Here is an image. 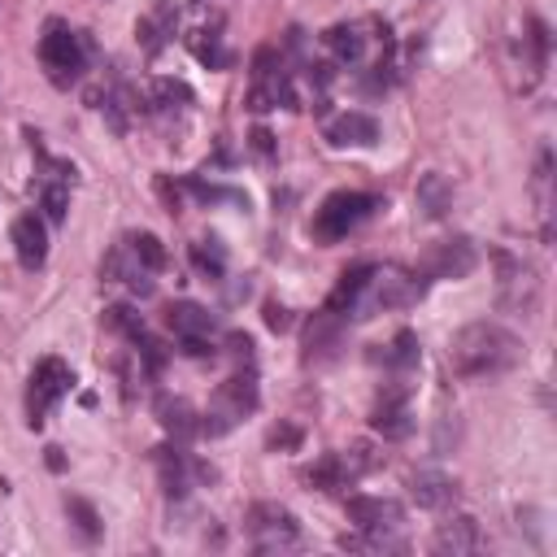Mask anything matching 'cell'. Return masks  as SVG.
Masks as SVG:
<instances>
[{
  "label": "cell",
  "instance_id": "6da1fadb",
  "mask_svg": "<svg viewBox=\"0 0 557 557\" xmlns=\"http://www.w3.org/2000/svg\"><path fill=\"white\" fill-rule=\"evenodd\" d=\"M422 292H426L422 270H405L392 261H383V265L361 261L339 274V283L326 300V313H335L339 322H366L383 309H405V305L422 300Z\"/></svg>",
  "mask_w": 557,
  "mask_h": 557
},
{
  "label": "cell",
  "instance_id": "7a4b0ae2",
  "mask_svg": "<svg viewBox=\"0 0 557 557\" xmlns=\"http://www.w3.org/2000/svg\"><path fill=\"white\" fill-rule=\"evenodd\" d=\"M527 357L522 339L500 322H470L448 339V366L457 379H500Z\"/></svg>",
  "mask_w": 557,
  "mask_h": 557
},
{
  "label": "cell",
  "instance_id": "3957f363",
  "mask_svg": "<svg viewBox=\"0 0 557 557\" xmlns=\"http://www.w3.org/2000/svg\"><path fill=\"white\" fill-rule=\"evenodd\" d=\"M161 270H165V248H161V239L148 235V231L122 235V239L109 248L104 265H100V274H104L109 283H117V287H126V292H135V296H152Z\"/></svg>",
  "mask_w": 557,
  "mask_h": 557
},
{
  "label": "cell",
  "instance_id": "277c9868",
  "mask_svg": "<svg viewBox=\"0 0 557 557\" xmlns=\"http://www.w3.org/2000/svg\"><path fill=\"white\" fill-rule=\"evenodd\" d=\"M87 57H91V44L83 30H74L70 22H48L44 35H39V61H44V74L52 87H70L87 74Z\"/></svg>",
  "mask_w": 557,
  "mask_h": 557
},
{
  "label": "cell",
  "instance_id": "5b68a950",
  "mask_svg": "<svg viewBox=\"0 0 557 557\" xmlns=\"http://www.w3.org/2000/svg\"><path fill=\"white\" fill-rule=\"evenodd\" d=\"M379 209H383V196H374V191H331L318 205L309 231L318 244H335V239H348L357 226H366Z\"/></svg>",
  "mask_w": 557,
  "mask_h": 557
},
{
  "label": "cell",
  "instance_id": "8992f818",
  "mask_svg": "<svg viewBox=\"0 0 557 557\" xmlns=\"http://www.w3.org/2000/svg\"><path fill=\"white\" fill-rule=\"evenodd\" d=\"M248 109L265 113V109H300V91L296 78L283 61L278 48H257L252 57V83H248Z\"/></svg>",
  "mask_w": 557,
  "mask_h": 557
},
{
  "label": "cell",
  "instance_id": "52a82bcc",
  "mask_svg": "<svg viewBox=\"0 0 557 557\" xmlns=\"http://www.w3.org/2000/svg\"><path fill=\"white\" fill-rule=\"evenodd\" d=\"M257 409V374H252V366L244 361L218 392H213V400H209V409L200 413V435H226L244 413H252Z\"/></svg>",
  "mask_w": 557,
  "mask_h": 557
},
{
  "label": "cell",
  "instance_id": "ba28073f",
  "mask_svg": "<svg viewBox=\"0 0 557 557\" xmlns=\"http://www.w3.org/2000/svg\"><path fill=\"white\" fill-rule=\"evenodd\" d=\"M74 387V370L61 361V357H44V361H35V370H30V379H26V426H44L48 422V413L57 409V400L65 396Z\"/></svg>",
  "mask_w": 557,
  "mask_h": 557
},
{
  "label": "cell",
  "instance_id": "9c48e42d",
  "mask_svg": "<svg viewBox=\"0 0 557 557\" xmlns=\"http://www.w3.org/2000/svg\"><path fill=\"white\" fill-rule=\"evenodd\" d=\"M244 531H248V544H252V553H292L296 544H300V527H296V518L283 509V505H274V500H257L252 509H248V518H244Z\"/></svg>",
  "mask_w": 557,
  "mask_h": 557
},
{
  "label": "cell",
  "instance_id": "30bf717a",
  "mask_svg": "<svg viewBox=\"0 0 557 557\" xmlns=\"http://www.w3.org/2000/svg\"><path fill=\"white\" fill-rule=\"evenodd\" d=\"M165 326H170V335L178 339V348L187 357H205V352L218 348V318L196 300H174L165 309Z\"/></svg>",
  "mask_w": 557,
  "mask_h": 557
},
{
  "label": "cell",
  "instance_id": "8fae6325",
  "mask_svg": "<svg viewBox=\"0 0 557 557\" xmlns=\"http://www.w3.org/2000/svg\"><path fill=\"white\" fill-rule=\"evenodd\" d=\"M496 300L513 313H531L540 305V278L535 265L513 257V252H496Z\"/></svg>",
  "mask_w": 557,
  "mask_h": 557
},
{
  "label": "cell",
  "instance_id": "7c38bea8",
  "mask_svg": "<svg viewBox=\"0 0 557 557\" xmlns=\"http://www.w3.org/2000/svg\"><path fill=\"white\" fill-rule=\"evenodd\" d=\"M370 466H374V457H370V448H366V444L335 448V453H326L318 466H309V470H305V483H313L318 492H339V487H352Z\"/></svg>",
  "mask_w": 557,
  "mask_h": 557
},
{
  "label": "cell",
  "instance_id": "4fadbf2b",
  "mask_svg": "<svg viewBox=\"0 0 557 557\" xmlns=\"http://www.w3.org/2000/svg\"><path fill=\"white\" fill-rule=\"evenodd\" d=\"M157 474H161V487L165 496H187L196 483L213 479V470L205 461H196L187 448H157Z\"/></svg>",
  "mask_w": 557,
  "mask_h": 557
},
{
  "label": "cell",
  "instance_id": "5bb4252c",
  "mask_svg": "<svg viewBox=\"0 0 557 557\" xmlns=\"http://www.w3.org/2000/svg\"><path fill=\"white\" fill-rule=\"evenodd\" d=\"M348 518L361 531H383V535H405V509L392 496H348Z\"/></svg>",
  "mask_w": 557,
  "mask_h": 557
},
{
  "label": "cell",
  "instance_id": "9a60e30c",
  "mask_svg": "<svg viewBox=\"0 0 557 557\" xmlns=\"http://www.w3.org/2000/svg\"><path fill=\"white\" fill-rule=\"evenodd\" d=\"M474 261H479L474 244L457 235V239H444V244H435V248L426 252L422 278H466V274L474 270Z\"/></svg>",
  "mask_w": 557,
  "mask_h": 557
},
{
  "label": "cell",
  "instance_id": "2e32d148",
  "mask_svg": "<svg viewBox=\"0 0 557 557\" xmlns=\"http://www.w3.org/2000/svg\"><path fill=\"white\" fill-rule=\"evenodd\" d=\"M322 135H326L335 148H374V144H379V122H374L370 113H361V109H344V113H335V117L322 126Z\"/></svg>",
  "mask_w": 557,
  "mask_h": 557
},
{
  "label": "cell",
  "instance_id": "e0dca14e",
  "mask_svg": "<svg viewBox=\"0 0 557 557\" xmlns=\"http://www.w3.org/2000/svg\"><path fill=\"white\" fill-rule=\"evenodd\" d=\"M370 426L383 435V440H405L413 431V418H409V392L405 387H383L374 413H370Z\"/></svg>",
  "mask_w": 557,
  "mask_h": 557
},
{
  "label": "cell",
  "instance_id": "ac0fdd59",
  "mask_svg": "<svg viewBox=\"0 0 557 557\" xmlns=\"http://www.w3.org/2000/svg\"><path fill=\"white\" fill-rule=\"evenodd\" d=\"M431 548L440 557H466V553H483L487 548V535L479 531L474 518H448V522H440Z\"/></svg>",
  "mask_w": 557,
  "mask_h": 557
},
{
  "label": "cell",
  "instance_id": "d6986e66",
  "mask_svg": "<svg viewBox=\"0 0 557 557\" xmlns=\"http://www.w3.org/2000/svg\"><path fill=\"white\" fill-rule=\"evenodd\" d=\"M13 248H17V261L26 270H39L48 261V226L39 213H22L13 222Z\"/></svg>",
  "mask_w": 557,
  "mask_h": 557
},
{
  "label": "cell",
  "instance_id": "ffe728a7",
  "mask_svg": "<svg viewBox=\"0 0 557 557\" xmlns=\"http://www.w3.org/2000/svg\"><path fill=\"white\" fill-rule=\"evenodd\" d=\"M409 496L422 509H448L457 500V479H448L444 470H413L409 474Z\"/></svg>",
  "mask_w": 557,
  "mask_h": 557
},
{
  "label": "cell",
  "instance_id": "44dd1931",
  "mask_svg": "<svg viewBox=\"0 0 557 557\" xmlns=\"http://www.w3.org/2000/svg\"><path fill=\"white\" fill-rule=\"evenodd\" d=\"M157 418H161V426L170 431V435H200V413H191V405L187 400H170V396H161L157 400Z\"/></svg>",
  "mask_w": 557,
  "mask_h": 557
},
{
  "label": "cell",
  "instance_id": "7402d4cb",
  "mask_svg": "<svg viewBox=\"0 0 557 557\" xmlns=\"http://www.w3.org/2000/svg\"><path fill=\"white\" fill-rule=\"evenodd\" d=\"M170 35H174V4H170V0H161L148 17H139V39H144V48H148V52H157Z\"/></svg>",
  "mask_w": 557,
  "mask_h": 557
},
{
  "label": "cell",
  "instance_id": "603a6c76",
  "mask_svg": "<svg viewBox=\"0 0 557 557\" xmlns=\"http://www.w3.org/2000/svg\"><path fill=\"white\" fill-rule=\"evenodd\" d=\"M339 548L348 553H405V535H383V531H352V535H339Z\"/></svg>",
  "mask_w": 557,
  "mask_h": 557
},
{
  "label": "cell",
  "instance_id": "cb8c5ba5",
  "mask_svg": "<svg viewBox=\"0 0 557 557\" xmlns=\"http://www.w3.org/2000/svg\"><path fill=\"white\" fill-rule=\"evenodd\" d=\"M418 209H422L426 218H444V213L453 209V187H448L440 174H426V178L418 183Z\"/></svg>",
  "mask_w": 557,
  "mask_h": 557
},
{
  "label": "cell",
  "instance_id": "d4e9b609",
  "mask_svg": "<svg viewBox=\"0 0 557 557\" xmlns=\"http://www.w3.org/2000/svg\"><path fill=\"white\" fill-rule=\"evenodd\" d=\"M383 366L400 379V374H409L413 366H418V335L413 331H400L392 344H387V352H383Z\"/></svg>",
  "mask_w": 557,
  "mask_h": 557
},
{
  "label": "cell",
  "instance_id": "484cf974",
  "mask_svg": "<svg viewBox=\"0 0 557 557\" xmlns=\"http://www.w3.org/2000/svg\"><path fill=\"white\" fill-rule=\"evenodd\" d=\"M191 261H196L209 278H222V274H226V248H222L218 239H200V244H191Z\"/></svg>",
  "mask_w": 557,
  "mask_h": 557
},
{
  "label": "cell",
  "instance_id": "4316f807",
  "mask_svg": "<svg viewBox=\"0 0 557 557\" xmlns=\"http://www.w3.org/2000/svg\"><path fill=\"white\" fill-rule=\"evenodd\" d=\"M65 509H70V513L78 518V531H83L87 540H96V535H100V518H96V509H91L87 500H78V496H70V500H65Z\"/></svg>",
  "mask_w": 557,
  "mask_h": 557
},
{
  "label": "cell",
  "instance_id": "83f0119b",
  "mask_svg": "<svg viewBox=\"0 0 557 557\" xmlns=\"http://www.w3.org/2000/svg\"><path fill=\"white\" fill-rule=\"evenodd\" d=\"M287 322H292V318H287V309L270 300V305H265V326H270V331H287Z\"/></svg>",
  "mask_w": 557,
  "mask_h": 557
}]
</instances>
